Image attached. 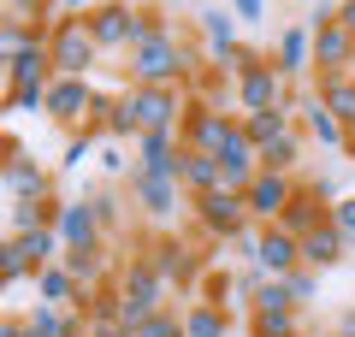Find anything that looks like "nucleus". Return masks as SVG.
<instances>
[{
  "instance_id": "f257e3e1",
  "label": "nucleus",
  "mask_w": 355,
  "mask_h": 337,
  "mask_svg": "<svg viewBox=\"0 0 355 337\" xmlns=\"http://www.w3.org/2000/svg\"><path fill=\"white\" fill-rule=\"evenodd\" d=\"M190 71H196V53L184 48V36H178L172 24H160L148 42H137V48L125 53V77L137 89H184Z\"/></svg>"
},
{
  "instance_id": "f03ea898",
  "label": "nucleus",
  "mask_w": 355,
  "mask_h": 337,
  "mask_svg": "<svg viewBox=\"0 0 355 337\" xmlns=\"http://www.w3.org/2000/svg\"><path fill=\"white\" fill-rule=\"evenodd\" d=\"M89 30L101 42V53H130L137 42H148L160 30V18L148 6H130V0H101L95 12H89Z\"/></svg>"
},
{
  "instance_id": "7ed1b4c3",
  "label": "nucleus",
  "mask_w": 355,
  "mask_h": 337,
  "mask_svg": "<svg viewBox=\"0 0 355 337\" xmlns=\"http://www.w3.org/2000/svg\"><path fill=\"white\" fill-rule=\"evenodd\" d=\"M119 313H125V325H137V320H148V313H160L166 308V296H172V278L160 273V266L148 261V254H137L130 266H119Z\"/></svg>"
},
{
  "instance_id": "20e7f679",
  "label": "nucleus",
  "mask_w": 355,
  "mask_h": 337,
  "mask_svg": "<svg viewBox=\"0 0 355 337\" xmlns=\"http://www.w3.org/2000/svg\"><path fill=\"white\" fill-rule=\"evenodd\" d=\"M48 60H53V77H89V71H95L101 42H95V30H89V12L83 18H53Z\"/></svg>"
},
{
  "instance_id": "39448f33",
  "label": "nucleus",
  "mask_w": 355,
  "mask_h": 337,
  "mask_svg": "<svg viewBox=\"0 0 355 337\" xmlns=\"http://www.w3.org/2000/svg\"><path fill=\"white\" fill-rule=\"evenodd\" d=\"M190 207H196V225H202L207 237H219V243H237L243 231H254V219H249V201H243V189H207V196H190Z\"/></svg>"
},
{
  "instance_id": "423d86ee",
  "label": "nucleus",
  "mask_w": 355,
  "mask_h": 337,
  "mask_svg": "<svg viewBox=\"0 0 355 337\" xmlns=\"http://www.w3.org/2000/svg\"><path fill=\"white\" fill-rule=\"evenodd\" d=\"M125 107H130V125L137 137L148 130H184V112H190V95L184 89H125Z\"/></svg>"
},
{
  "instance_id": "0eeeda50",
  "label": "nucleus",
  "mask_w": 355,
  "mask_h": 337,
  "mask_svg": "<svg viewBox=\"0 0 355 337\" xmlns=\"http://www.w3.org/2000/svg\"><path fill=\"white\" fill-rule=\"evenodd\" d=\"M237 107L243 112H296L302 101L291 95V77H284L279 65L261 60V65H249V71L237 77Z\"/></svg>"
},
{
  "instance_id": "6e6552de",
  "label": "nucleus",
  "mask_w": 355,
  "mask_h": 337,
  "mask_svg": "<svg viewBox=\"0 0 355 337\" xmlns=\"http://www.w3.org/2000/svg\"><path fill=\"white\" fill-rule=\"evenodd\" d=\"M95 107H101V95H95V83H89V77H53L48 119L65 130V137H77V130L95 125Z\"/></svg>"
},
{
  "instance_id": "1a4fd4ad",
  "label": "nucleus",
  "mask_w": 355,
  "mask_h": 337,
  "mask_svg": "<svg viewBox=\"0 0 355 337\" xmlns=\"http://www.w3.org/2000/svg\"><path fill=\"white\" fill-rule=\"evenodd\" d=\"M125 184H130V201H137L148 219H172L184 201H190V189H184V178H172V172H148V166H130L125 172Z\"/></svg>"
},
{
  "instance_id": "9d476101",
  "label": "nucleus",
  "mask_w": 355,
  "mask_h": 337,
  "mask_svg": "<svg viewBox=\"0 0 355 337\" xmlns=\"http://www.w3.org/2000/svg\"><path fill=\"white\" fill-rule=\"evenodd\" d=\"M296 189H302V178H296V172H272V166H261V172H254V184L243 189L249 219H254V225H279Z\"/></svg>"
},
{
  "instance_id": "9b49d317",
  "label": "nucleus",
  "mask_w": 355,
  "mask_h": 337,
  "mask_svg": "<svg viewBox=\"0 0 355 337\" xmlns=\"http://www.w3.org/2000/svg\"><path fill=\"white\" fill-rule=\"evenodd\" d=\"M308 24H314V77L349 71L355 65V36L338 24V6H331V12H314Z\"/></svg>"
},
{
  "instance_id": "f8f14e48",
  "label": "nucleus",
  "mask_w": 355,
  "mask_h": 337,
  "mask_svg": "<svg viewBox=\"0 0 355 337\" xmlns=\"http://www.w3.org/2000/svg\"><path fill=\"white\" fill-rule=\"evenodd\" d=\"M6 201H48V166L24 148L18 137H6V172H0Z\"/></svg>"
},
{
  "instance_id": "ddd939ff",
  "label": "nucleus",
  "mask_w": 355,
  "mask_h": 337,
  "mask_svg": "<svg viewBox=\"0 0 355 337\" xmlns=\"http://www.w3.org/2000/svg\"><path fill=\"white\" fill-rule=\"evenodd\" d=\"M53 231H60V243H65V254H95L107 243V231H101V219H95V201H60V213H53Z\"/></svg>"
},
{
  "instance_id": "4468645a",
  "label": "nucleus",
  "mask_w": 355,
  "mask_h": 337,
  "mask_svg": "<svg viewBox=\"0 0 355 337\" xmlns=\"http://www.w3.org/2000/svg\"><path fill=\"white\" fill-rule=\"evenodd\" d=\"M254 266H261L266 278H291L296 266H302V237H291L284 225H261L254 231Z\"/></svg>"
},
{
  "instance_id": "2eb2a0df",
  "label": "nucleus",
  "mask_w": 355,
  "mask_h": 337,
  "mask_svg": "<svg viewBox=\"0 0 355 337\" xmlns=\"http://www.w3.org/2000/svg\"><path fill=\"white\" fill-rule=\"evenodd\" d=\"M148 261L160 266V273L172 278L178 290H190L196 278H202V254H196L190 243H178V237H154V249H148Z\"/></svg>"
},
{
  "instance_id": "dca6fc26",
  "label": "nucleus",
  "mask_w": 355,
  "mask_h": 337,
  "mask_svg": "<svg viewBox=\"0 0 355 337\" xmlns=\"http://www.w3.org/2000/svg\"><path fill=\"white\" fill-rule=\"evenodd\" d=\"M302 137H314L320 148H331V154H349V125H343V119H338L320 95L302 101Z\"/></svg>"
},
{
  "instance_id": "f3484780",
  "label": "nucleus",
  "mask_w": 355,
  "mask_h": 337,
  "mask_svg": "<svg viewBox=\"0 0 355 337\" xmlns=\"http://www.w3.org/2000/svg\"><path fill=\"white\" fill-rule=\"evenodd\" d=\"M137 166L178 178V166H184V137H178V130H148V137H137Z\"/></svg>"
},
{
  "instance_id": "a211bd4d",
  "label": "nucleus",
  "mask_w": 355,
  "mask_h": 337,
  "mask_svg": "<svg viewBox=\"0 0 355 337\" xmlns=\"http://www.w3.org/2000/svg\"><path fill=\"white\" fill-rule=\"evenodd\" d=\"M272 65H279L284 77H302L314 71V24H291L279 36V53H272Z\"/></svg>"
},
{
  "instance_id": "6ab92c4d",
  "label": "nucleus",
  "mask_w": 355,
  "mask_h": 337,
  "mask_svg": "<svg viewBox=\"0 0 355 337\" xmlns=\"http://www.w3.org/2000/svg\"><path fill=\"white\" fill-rule=\"evenodd\" d=\"M343 254H349V243L338 237V225H331V219L320 225V231H308V237H302V266H314V273H331Z\"/></svg>"
},
{
  "instance_id": "aec40b11",
  "label": "nucleus",
  "mask_w": 355,
  "mask_h": 337,
  "mask_svg": "<svg viewBox=\"0 0 355 337\" xmlns=\"http://www.w3.org/2000/svg\"><path fill=\"white\" fill-rule=\"evenodd\" d=\"M6 337H65V313L53 302H36L30 313H12L6 320Z\"/></svg>"
},
{
  "instance_id": "412c9836",
  "label": "nucleus",
  "mask_w": 355,
  "mask_h": 337,
  "mask_svg": "<svg viewBox=\"0 0 355 337\" xmlns=\"http://www.w3.org/2000/svg\"><path fill=\"white\" fill-rule=\"evenodd\" d=\"M184 337H231V308L190 302V308H184Z\"/></svg>"
},
{
  "instance_id": "4be33fe9",
  "label": "nucleus",
  "mask_w": 355,
  "mask_h": 337,
  "mask_svg": "<svg viewBox=\"0 0 355 337\" xmlns=\"http://www.w3.org/2000/svg\"><path fill=\"white\" fill-rule=\"evenodd\" d=\"M254 154H261V166H272V172H296V160H302V130H296V125L279 130V137L261 142Z\"/></svg>"
},
{
  "instance_id": "5701e85b",
  "label": "nucleus",
  "mask_w": 355,
  "mask_h": 337,
  "mask_svg": "<svg viewBox=\"0 0 355 337\" xmlns=\"http://www.w3.org/2000/svg\"><path fill=\"white\" fill-rule=\"evenodd\" d=\"M202 36H207V53H231L237 48V12H225V6H207L202 12Z\"/></svg>"
},
{
  "instance_id": "b1692460",
  "label": "nucleus",
  "mask_w": 355,
  "mask_h": 337,
  "mask_svg": "<svg viewBox=\"0 0 355 337\" xmlns=\"http://www.w3.org/2000/svg\"><path fill=\"white\" fill-rule=\"evenodd\" d=\"M178 178H184V189H190V196H207V189H219V160H214V154L184 148V166H178Z\"/></svg>"
},
{
  "instance_id": "393cba45",
  "label": "nucleus",
  "mask_w": 355,
  "mask_h": 337,
  "mask_svg": "<svg viewBox=\"0 0 355 337\" xmlns=\"http://www.w3.org/2000/svg\"><path fill=\"white\" fill-rule=\"evenodd\" d=\"M320 101H326L331 112H338L343 125H355V71H338V77H320V89H314Z\"/></svg>"
},
{
  "instance_id": "a878e982",
  "label": "nucleus",
  "mask_w": 355,
  "mask_h": 337,
  "mask_svg": "<svg viewBox=\"0 0 355 337\" xmlns=\"http://www.w3.org/2000/svg\"><path fill=\"white\" fill-rule=\"evenodd\" d=\"M284 308H296L291 278H261V284L249 290V313H284Z\"/></svg>"
},
{
  "instance_id": "bb28decb",
  "label": "nucleus",
  "mask_w": 355,
  "mask_h": 337,
  "mask_svg": "<svg viewBox=\"0 0 355 337\" xmlns=\"http://www.w3.org/2000/svg\"><path fill=\"white\" fill-rule=\"evenodd\" d=\"M249 337H302V313H249Z\"/></svg>"
},
{
  "instance_id": "cd10ccee",
  "label": "nucleus",
  "mask_w": 355,
  "mask_h": 337,
  "mask_svg": "<svg viewBox=\"0 0 355 337\" xmlns=\"http://www.w3.org/2000/svg\"><path fill=\"white\" fill-rule=\"evenodd\" d=\"M291 125H296L291 112H243V130H249L254 148H261V142H272L279 130H291Z\"/></svg>"
},
{
  "instance_id": "c85d7f7f",
  "label": "nucleus",
  "mask_w": 355,
  "mask_h": 337,
  "mask_svg": "<svg viewBox=\"0 0 355 337\" xmlns=\"http://www.w3.org/2000/svg\"><path fill=\"white\" fill-rule=\"evenodd\" d=\"M130 337H184V313H178V308H160V313H148V320L130 325Z\"/></svg>"
},
{
  "instance_id": "c756f323",
  "label": "nucleus",
  "mask_w": 355,
  "mask_h": 337,
  "mask_svg": "<svg viewBox=\"0 0 355 337\" xmlns=\"http://www.w3.org/2000/svg\"><path fill=\"white\" fill-rule=\"evenodd\" d=\"M202 302H214V308H231V296H237V278H231V273H207L202 278Z\"/></svg>"
},
{
  "instance_id": "7c9ffc66",
  "label": "nucleus",
  "mask_w": 355,
  "mask_h": 337,
  "mask_svg": "<svg viewBox=\"0 0 355 337\" xmlns=\"http://www.w3.org/2000/svg\"><path fill=\"white\" fill-rule=\"evenodd\" d=\"M48 12H60V0H6V18H36V24H53Z\"/></svg>"
},
{
  "instance_id": "2f4dec72",
  "label": "nucleus",
  "mask_w": 355,
  "mask_h": 337,
  "mask_svg": "<svg viewBox=\"0 0 355 337\" xmlns=\"http://www.w3.org/2000/svg\"><path fill=\"white\" fill-rule=\"evenodd\" d=\"M331 225H338V237L349 243V254H355V196H338V201H331Z\"/></svg>"
},
{
  "instance_id": "473e14b6",
  "label": "nucleus",
  "mask_w": 355,
  "mask_h": 337,
  "mask_svg": "<svg viewBox=\"0 0 355 337\" xmlns=\"http://www.w3.org/2000/svg\"><path fill=\"white\" fill-rule=\"evenodd\" d=\"M95 201V219H101V231H119V225H125V213H119V196L113 189H101V196H89Z\"/></svg>"
},
{
  "instance_id": "72a5a7b5",
  "label": "nucleus",
  "mask_w": 355,
  "mask_h": 337,
  "mask_svg": "<svg viewBox=\"0 0 355 337\" xmlns=\"http://www.w3.org/2000/svg\"><path fill=\"white\" fill-rule=\"evenodd\" d=\"M291 296H296V308L320 296V273H314V266H296V273H291Z\"/></svg>"
},
{
  "instance_id": "f704fd0d",
  "label": "nucleus",
  "mask_w": 355,
  "mask_h": 337,
  "mask_svg": "<svg viewBox=\"0 0 355 337\" xmlns=\"http://www.w3.org/2000/svg\"><path fill=\"white\" fill-rule=\"evenodd\" d=\"M231 12H237L243 24H261V12H266V0H231Z\"/></svg>"
},
{
  "instance_id": "c9c22d12",
  "label": "nucleus",
  "mask_w": 355,
  "mask_h": 337,
  "mask_svg": "<svg viewBox=\"0 0 355 337\" xmlns=\"http://www.w3.org/2000/svg\"><path fill=\"white\" fill-rule=\"evenodd\" d=\"M101 0H60V18H83V12H95Z\"/></svg>"
},
{
  "instance_id": "e433bc0d",
  "label": "nucleus",
  "mask_w": 355,
  "mask_h": 337,
  "mask_svg": "<svg viewBox=\"0 0 355 337\" xmlns=\"http://www.w3.org/2000/svg\"><path fill=\"white\" fill-rule=\"evenodd\" d=\"M338 24L349 30V36H355V0H343V6H338Z\"/></svg>"
},
{
  "instance_id": "4c0bfd02",
  "label": "nucleus",
  "mask_w": 355,
  "mask_h": 337,
  "mask_svg": "<svg viewBox=\"0 0 355 337\" xmlns=\"http://www.w3.org/2000/svg\"><path fill=\"white\" fill-rule=\"evenodd\" d=\"M338 337H355V308H349V313L338 320Z\"/></svg>"
},
{
  "instance_id": "58836bf2",
  "label": "nucleus",
  "mask_w": 355,
  "mask_h": 337,
  "mask_svg": "<svg viewBox=\"0 0 355 337\" xmlns=\"http://www.w3.org/2000/svg\"><path fill=\"white\" fill-rule=\"evenodd\" d=\"M349 160H355V125H349Z\"/></svg>"
},
{
  "instance_id": "ea45409f",
  "label": "nucleus",
  "mask_w": 355,
  "mask_h": 337,
  "mask_svg": "<svg viewBox=\"0 0 355 337\" xmlns=\"http://www.w3.org/2000/svg\"><path fill=\"white\" fill-rule=\"evenodd\" d=\"M302 337H314V331H302Z\"/></svg>"
}]
</instances>
